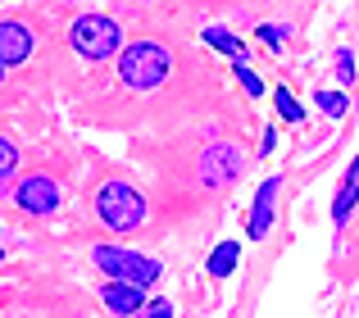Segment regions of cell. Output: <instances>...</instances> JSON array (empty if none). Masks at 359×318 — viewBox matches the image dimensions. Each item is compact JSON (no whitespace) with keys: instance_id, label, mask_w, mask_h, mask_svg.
<instances>
[{"instance_id":"cell-1","label":"cell","mask_w":359,"mask_h":318,"mask_svg":"<svg viewBox=\"0 0 359 318\" xmlns=\"http://www.w3.org/2000/svg\"><path fill=\"white\" fill-rule=\"evenodd\" d=\"M168 73H173V55H168L164 46H155V41L123 46V55H118V82L123 87L150 91V87H159Z\"/></svg>"},{"instance_id":"cell-2","label":"cell","mask_w":359,"mask_h":318,"mask_svg":"<svg viewBox=\"0 0 359 318\" xmlns=\"http://www.w3.org/2000/svg\"><path fill=\"white\" fill-rule=\"evenodd\" d=\"M96 214L109 232H137L146 223V195L137 191L132 182H105L96 191Z\"/></svg>"},{"instance_id":"cell-3","label":"cell","mask_w":359,"mask_h":318,"mask_svg":"<svg viewBox=\"0 0 359 318\" xmlns=\"http://www.w3.org/2000/svg\"><path fill=\"white\" fill-rule=\"evenodd\" d=\"M69 41L82 60L105 64V60H114V55H123V27L105 14H82V18H73Z\"/></svg>"},{"instance_id":"cell-4","label":"cell","mask_w":359,"mask_h":318,"mask_svg":"<svg viewBox=\"0 0 359 318\" xmlns=\"http://www.w3.org/2000/svg\"><path fill=\"white\" fill-rule=\"evenodd\" d=\"M96 255V268L105 277H118V282H132V286H155L159 282V259H146V255H137V250H128V246H114V241H105V246H96L91 250Z\"/></svg>"},{"instance_id":"cell-5","label":"cell","mask_w":359,"mask_h":318,"mask_svg":"<svg viewBox=\"0 0 359 318\" xmlns=\"http://www.w3.org/2000/svg\"><path fill=\"white\" fill-rule=\"evenodd\" d=\"M14 200L23 205L27 214H55L60 209V200H64V191H60V182H55V177H46V173H27L23 182L14 186Z\"/></svg>"},{"instance_id":"cell-6","label":"cell","mask_w":359,"mask_h":318,"mask_svg":"<svg viewBox=\"0 0 359 318\" xmlns=\"http://www.w3.org/2000/svg\"><path fill=\"white\" fill-rule=\"evenodd\" d=\"M241 177V151L232 141H210V151L201 155V182L205 186H228Z\"/></svg>"},{"instance_id":"cell-7","label":"cell","mask_w":359,"mask_h":318,"mask_svg":"<svg viewBox=\"0 0 359 318\" xmlns=\"http://www.w3.org/2000/svg\"><path fill=\"white\" fill-rule=\"evenodd\" d=\"M278 191H282V177H264V186L255 191V205H250V223H245V237H250V241L269 237L273 219H278Z\"/></svg>"},{"instance_id":"cell-8","label":"cell","mask_w":359,"mask_h":318,"mask_svg":"<svg viewBox=\"0 0 359 318\" xmlns=\"http://www.w3.org/2000/svg\"><path fill=\"white\" fill-rule=\"evenodd\" d=\"M32 46H36L32 27L5 18V23H0V69H14V64H23L27 55H32Z\"/></svg>"},{"instance_id":"cell-9","label":"cell","mask_w":359,"mask_h":318,"mask_svg":"<svg viewBox=\"0 0 359 318\" xmlns=\"http://www.w3.org/2000/svg\"><path fill=\"white\" fill-rule=\"evenodd\" d=\"M100 300H105V310H114L118 318H137L146 310V291L132 282H118V277H109L105 286H100Z\"/></svg>"},{"instance_id":"cell-10","label":"cell","mask_w":359,"mask_h":318,"mask_svg":"<svg viewBox=\"0 0 359 318\" xmlns=\"http://www.w3.org/2000/svg\"><path fill=\"white\" fill-rule=\"evenodd\" d=\"M355 205H359V155H355L351 173H346L341 191H337V200H332V223H337V228H346V223H351Z\"/></svg>"},{"instance_id":"cell-11","label":"cell","mask_w":359,"mask_h":318,"mask_svg":"<svg viewBox=\"0 0 359 318\" xmlns=\"http://www.w3.org/2000/svg\"><path fill=\"white\" fill-rule=\"evenodd\" d=\"M237 259H241V246H237V241H219L205 268H210V277H228L232 268H237Z\"/></svg>"},{"instance_id":"cell-12","label":"cell","mask_w":359,"mask_h":318,"mask_svg":"<svg viewBox=\"0 0 359 318\" xmlns=\"http://www.w3.org/2000/svg\"><path fill=\"white\" fill-rule=\"evenodd\" d=\"M205 46L232 55V60H241V55H245V41H241V36H232V32H223V27H205Z\"/></svg>"},{"instance_id":"cell-13","label":"cell","mask_w":359,"mask_h":318,"mask_svg":"<svg viewBox=\"0 0 359 318\" xmlns=\"http://www.w3.org/2000/svg\"><path fill=\"white\" fill-rule=\"evenodd\" d=\"M273 105H278V114L287 118V123H305V109L296 105V96H291L287 87H278V91H273Z\"/></svg>"},{"instance_id":"cell-14","label":"cell","mask_w":359,"mask_h":318,"mask_svg":"<svg viewBox=\"0 0 359 318\" xmlns=\"http://www.w3.org/2000/svg\"><path fill=\"white\" fill-rule=\"evenodd\" d=\"M359 78V60H355V50H337V82H341V87H351V82Z\"/></svg>"},{"instance_id":"cell-15","label":"cell","mask_w":359,"mask_h":318,"mask_svg":"<svg viewBox=\"0 0 359 318\" xmlns=\"http://www.w3.org/2000/svg\"><path fill=\"white\" fill-rule=\"evenodd\" d=\"M314 105L323 109L327 118H341V114H346V105H351V100H346L341 91H318V96H314Z\"/></svg>"},{"instance_id":"cell-16","label":"cell","mask_w":359,"mask_h":318,"mask_svg":"<svg viewBox=\"0 0 359 318\" xmlns=\"http://www.w3.org/2000/svg\"><path fill=\"white\" fill-rule=\"evenodd\" d=\"M232 69H237V82H241L245 91H250V96H264V82L255 78V69H250V60H245V55H241L237 64H232Z\"/></svg>"},{"instance_id":"cell-17","label":"cell","mask_w":359,"mask_h":318,"mask_svg":"<svg viewBox=\"0 0 359 318\" xmlns=\"http://www.w3.org/2000/svg\"><path fill=\"white\" fill-rule=\"evenodd\" d=\"M255 32H259V41L269 46V50H282V46H287V27H278V23H259Z\"/></svg>"},{"instance_id":"cell-18","label":"cell","mask_w":359,"mask_h":318,"mask_svg":"<svg viewBox=\"0 0 359 318\" xmlns=\"http://www.w3.org/2000/svg\"><path fill=\"white\" fill-rule=\"evenodd\" d=\"M14 168H18V146L9 141V137H0V182H5Z\"/></svg>"},{"instance_id":"cell-19","label":"cell","mask_w":359,"mask_h":318,"mask_svg":"<svg viewBox=\"0 0 359 318\" xmlns=\"http://www.w3.org/2000/svg\"><path fill=\"white\" fill-rule=\"evenodd\" d=\"M141 318H173V300H150L141 310Z\"/></svg>"},{"instance_id":"cell-20","label":"cell","mask_w":359,"mask_h":318,"mask_svg":"<svg viewBox=\"0 0 359 318\" xmlns=\"http://www.w3.org/2000/svg\"><path fill=\"white\" fill-rule=\"evenodd\" d=\"M273 146H278V132H273V127H264V141H259V155H273Z\"/></svg>"},{"instance_id":"cell-21","label":"cell","mask_w":359,"mask_h":318,"mask_svg":"<svg viewBox=\"0 0 359 318\" xmlns=\"http://www.w3.org/2000/svg\"><path fill=\"white\" fill-rule=\"evenodd\" d=\"M0 82H5V69H0Z\"/></svg>"},{"instance_id":"cell-22","label":"cell","mask_w":359,"mask_h":318,"mask_svg":"<svg viewBox=\"0 0 359 318\" xmlns=\"http://www.w3.org/2000/svg\"><path fill=\"white\" fill-rule=\"evenodd\" d=\"M0 259H5V255H0Z\"/></svg>"}]
</instances>
